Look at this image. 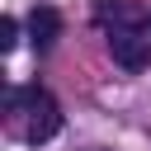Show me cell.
Masks as SVG:
<instances>
[{"label": "cell", "instance_id": "obj_1", "mask_svg": "<svg viewBox=\"0 0 151 151\" xmlns=\"http://www.w3.org/2000/svg\"><path fill=\"white\" fill-rule=\"evenodd\" d=\"M9 104H24V113H28V142L38 146V142H47V137H57L61 132V109H57V99L47 94V90H14L9 94Z\"/></svg>", "mask_w": 151, "mask_h": 151}, {"label": "cell", "instance_id": "obj_3", "mask_svg": "<svg viewBox=\"0 0 151 151\" xmlns=\"http://www.w3.org/2000/svg\"><path fill=\"white\" fill-rule=\"evenodd\" d=\"M28 38H33L38 47H52V42L61 38V14H57L52 5H38V9L28 14Z\"/></svg>", "mask_w": 151, "mask_h": 151}, {"label": "cell", "instance_id": "obj_2", "mask_svg": "<svg viewBox=\"0 0 151 151\" xmlns=\"http://www.w3.org/2000/svg\"><path fill=\"white\" fill-rule=\"evenodd\" d=\"M109 52L123 71H146L151 66V33L142 28H109Z\"/></svg>", "mask_w": 151, "mask_h": 151}, {"label": "cell", "instance_id": "obj_4", "mask_svg": "<svg viewBox=\"0 0 151 151\" xmlns=\"http://www.w3.org/2000/svg\"><path fill=\"white\" fill-rule=\"evenodd\" d=\"M14 42H19V19L5 14L0 19V52H14Z\"/></svg>", "mask_w": 151, "mask_h": 151}]
</instances>
